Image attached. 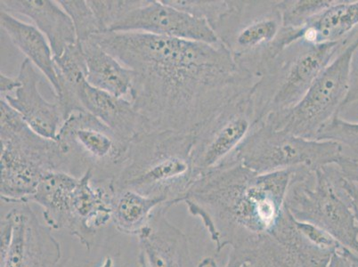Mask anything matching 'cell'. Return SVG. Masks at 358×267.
Listing matches in <instances>:
<instances>
[{
    "label": "cell",
    "mask_w": 358,
    "mask_h": 267,
    "mask_svg": "<svg viewBox=\"0 0 358 267\" xmlns=\"http://www.w3.org/2000/svg\"><path fill=\"white\" fill-rule=\"evenodd\" d=\"M232 155L258 174L337 166L347 157L337 142L301 138L266 122L256 125Z\"/></svg>",
    "instance_id": "7"
},
{
    "label": "cell",
    "mask_w": 358,
    "mask_h": 267,
    "mask_svg": "<svg viewBox=\"0 0 358 267\" xmlns=\"http://www.w3.org/2000/svg\"><path fill=\"white\" fill-rule=\"evenodd\" d=\"M337 166L338 168H340L341 173L343 175V178L348 179V181L353 182V183L358 185L357 158L347 156V157Z\"/></svg>",
    "instance_id": "30"
},
{
    "label": "cell",
    "mask_w": 358,
    "mask_h": 267,
    "mask_svg": "<svg viewBox=\"0 0 358 267\" xmlns=\"http://www.w3.org/2000/svg\"><path fill=\"white\" fill-rule=\"evenodd\" d=\"M334 2V0H282L278 5L282 24L286 29L302 30Z\"/></svg>",
    "instance_id": "25"
},
{
    "label": "cell",
    "mask_w": 358,
    "mask_h": 267,
    "mask_svg": "<svg viewBox=\"0 0 358 267\" xmlns=\"http://www.w3.org/2000/svg\"><path fill=\"white\" fill-rule=\"evenodd\" d=\"M279 1L227 0L226 10L210 25L220 43L256 80L280 52L303 37L282 24Z\"/></svg>",
    "instance_id": "4"
},
{
    "label": "cell",
    "mask_w": 358,
    "mask_h": 267,
    "mask_svg": "<svg viewBox=\"0 0 358 267\" xmlns=\"http://www.w3.org/2000/svg\"><path fill=\"white\" fill-rule=\"evenodd\" d=\"M269 236L281 247L289 267H327L344 247L320 228L295 219L286 208Z\"/></svg>",
    "instance_id": "14"
},
{
    "label": "cell",
    "mask_w": 358,
    "mask_h": 267,
    "mask_svg": "<svg viewBox=\"0 0 358 267\" xmlns=\"http://www.w3.org/2000/svg\"><path fill=\"white\" fill-rule=\"evenodd\" d=\"M355 34L322 44L302 37L280 52L250 89L259 124L294 108Z\"/></svg>",
    "instance_id": "5"
},
{
    "label": "cell",
    "mask_w": 358,
    "mask_h": 267,
    "mask_svg": "<svg viewBox=\"0 0 358 267\" xmlns=\"http://www.w3.org/2000/svg\"><path fill=\"white\" fill-rule=\"evenodd\" d=\"M70 15L76 31L78 43L90 40L93 36L102 34L99 21L87 1L83 0H60L58 1Z\"/></svg>",
    "instance_id": "26"
},
{
    "label": "cell",
    "mask_w": 358,
    "mask_h": 267,
    "mask_svg": "<svg viewBox=\"0 0 358 267\" xmlns=\"http://www.w3.org/2000/svg\"><path fill=\"white\" fill-rule=\"evenodd\" d=\"M14 205L1 220L0 267H58L61 246L51 228L41 222L29 203Z\"/></svg>",
    "instance_id": "11"
},
{
    "label": "cell",
    "mask_w": 358,
    "mask_h": 267,
    "mask_svg": "<svg viewBox=\"0 0 358 267\" xmlns=\"http://www.w3.org/2000/svg\"><path fill=\"white\" fill-rule=\"evenodd\" d=\"M350 260L353 267H358V256L352 252L350 253Z\"/></svg>",
    "instance_id": "35"
},
{
    "label": "cell",
    "mask_w": 358,
    "mask_h": 267,
    "mask_svg": "<svg viewBox=\"0 0 358 267\" xmlns=\"http://www.w3.org/2000/svg\"><path fill=\"white\" fill-rule=\"evenodd\" d=\"M78 99L85 112L95 116L123 141L130 143L148 132L145 120L129 99L96 89L87 80L78 90Z\"/></svg>",
    "instance_id": "18"
},
{
    "label": "cell",
    "mask_w": 358,
    "mask_h": 267,
    "mask_svg": "<svg viewBox=\"0 0 358 267\" xmlns=\"http://www.w3.org/2000/svg\"><path fill=\"white\" fill-rule=\"evenodd\" d=\"M169 208H156L138 237L139 267H196L187 236L168 219Z\"/></svg>",
    "instance_id": "16"
},
{
    "label": "cell",
    "mask_w": 358,
    "mask_h": 267,
    "mask_svg": "<svg viewBox=\"0 0 358 267\" xmlns=\"http://www.w3.org/2000/svg\"><path fill=\"white\" fill-rule=\"evenodd\" d=\"M358 45V28L350 43L312 85L297 106L266 120L276 129L307 139H317L322 129L344 108L352 55Z\"/></svg>",
    "instance_id": "10"
},
{
    "label": "cell",
    "mask_w": 358,
    "mask_h": 267,
    "mask_svg": "<svg viewBox=\"0 0 358 267\" xmlns=\"http://www.w3.org/2000/svg\"><path fill=\"white\" fill-rule=\"evenodd\" d=\"M17 78L21 86L1 99L21 114L32 131L45 138L57 139L64 122L59 103L57 101L51 103L42 96L38 89L40 76L34 65L26 58Z\"/></svg>",
    "instance_id": "17"
},
{
    "label": "cell",
    "mask_w": 358,
    "mask_h": 267,
    "mask_svg": "<svg viewBox=\"0 0 358 267\" xmlns=\"http://www.w3.org/2000/svg\"><path fill=\"white\" fill-rule=\"evenodd\" d=\"M358 102V45L352 55V59L350 63V87H348V93L346 101H345V107L351 103Z\"/></svg>",
    "instance_id": "29"
},
{
    "label": "cell",
    "mask_w": 358,
    "mask_h": 267,
    "mask_svg": "<svg viewBox=\"0 0 358 267\" xmlns=\"http://www.w3.org/2000/svg\"><path fill=\"white\" fill-rule=\"evenodd\" d=\"M80 45L86 62L87 82L96 89L129 100L133 71L92 38Z\"/></svg>",
    "instance_id": "21"
},
{
    "label": "cell",
    "mask_w": 358,
    "mask_h": 267,
    "mask_svg": "<svg viewBox=\"0 0 358 267\" xmlns=\"http://www.w3.org/2000/svg\"><path fill=\"white\" fill-rule=\"evenodd\" d=\"M196 267H220V266L217 265L216 260H215L213 257H208L201 259V261L198 263ZM241 267H250V266L243 265Z\"/></svg>",
    "instance_id": "34"
},
{
    "label": "cell",
    "mask_w": 358,
    "mask_h": 267,
    "mask_svg": "<svg viewBox=\"0 0 358 267\" xmlns=\"http://www.w3.org/2000/svg\"><path fill=\"white\" fill-rule=\"evenodd\" d=\"M107 32L143 34L178 40L220 44L213 28L203 19L179 10L165 0H139L138 6L122 16Z\"/></svg>",
    "instance_id": "13"
},
{
    "label": "cell",
    "mask_w": 358,
    "mask_h": 267,
    "mask_svg": "<svg viewBox=\"0 0 358 267\" xmlns=\"http://www.w3.org/2000/svg\"><path fill=\"white\" fill-rule=\"evenodd\" d=\"M0 189L6 203H30L45 175L55 171L67 173V161L57 142L38 136L29 126L0 139Z\"/></svg>",
    "instance_id": "9"
},
{
    "label": "cell",
    "mask_w": 358,
    "mask_h": 267,
    "mask_svg": "<svg viewBox=\"0 0 358 267\" xmlns=\"http://www.w3.org/2000/svg\"><path fill=\"white\" fill-rule=\"evenodd\" d=\"M55 141L66 159L68 173L80 178L90 169L93 180L100 183H113L129 158L130 143L87 112L71 114Z\"/></svg>",
    "instance_id": "8"
},
{
    "label": "cell",
    "mask_w": 358,
    "mask_h": 267,
    "mask_svg": "<svg viewBox=\"0 0 358 267\" xmlns=\"http://www.w3.org/2000/svg\"><path fill=\"white\" fill-rule=\"evenodd\" d=\"M252 267H280V266L270 265V264H258V265H255Z\"/></svg>",
    "instance_id": "36"
},
{
    "label": "cell",
    "mask_w": 358,
    "mask_h": 267,
    "mask_svg": "<svg viewBox=\"0 0 358 267\" xmlns=\"http://www.w3.org/2000/svg\"><path fill=\"white\" fill-rule=\"evenodd\" d=\"M194 136L174 131L136 136L130 142L124 168L113 181L115 190L158 199L169 208L183 203L199 177L194 164Z\"/></svg>",
    "instance_id": "3"
},
{
    "label": "cell",
    "mask_w": 358,
    "mask_h": 267,
    "mask_svg": "<svg viewBox=\"0 0 358 267\" xmlns=\"http://www.w3.org/2000/svg\"><path fill=\"white\" fill-rule=\"evenodd\" d=\"M79 178L64 171L51 172L42 179L30 201L43 208V217L51 229H67L71 197Z\"/></svg>",
    "instance_id": "22"
},
{
    "label": "cell",
    "mask_w": 358,
    "mask_h": 267,
    "mask_svg": "<svg viewBox=\"0 0 358 267\" xmlns=\"http://www.w3.org/2000/svg\"><path fill=\"white\" fill-rule=\"evenodd\" d=\"M343 187L345 190L347 191L352 203L353 210L358 224V185L353 183V182L348 181V179L343 178Z\"/></svg>",
    "instance_id": "33"
},
{
    "label": "cell",
    "mask_w": 358,
    "mask_h": 267,
    "mask_svg": "<svg viewBox=\"0 0 358 267\" xmlns=\"http://www.w3.org/2000/svg\"><path fill=\"white\" fill-rule=\"evenodd\" d=\"M91 38L133 71L129 100L148 132L196 135L256 81L220 43L143 32H103Z\"/></svg>",
    "instance_id": "1"
},
{
    "label": "cell",
    "mask_w": 358,
    "mask_h": 267,
    "mask_svg": "<svg viewBox=\"0 0 358 267\" xmlns=\"http://www.w3.org/2000/svg\"><path fill=\"white\" fill-rule=\"evenodd\" d=\"M285 208L295 219L320 228L358 256V224L338 166L296 168Z\"/></svg>",
    "instance_id": "6"
},
{
    "label": "cell",
    "mask_w": 358,
    "mask_h": 267,
    "mask_svg": "<svg viewBox=\"0 0 358 267\" xmlns=\"http://www.w3.org/2000/svg\"><path fill=\"white\" fill-rule=\"evenodd\" d=\"M350 250L343 247L334 254L327 267H353L350 260Z\"/></svg>",
    "instance_id": "32"
},
{
    "label": "cell",
    "mask_w": 358,
    "mask_h": 267,
    "mask_svg": "<svg viewBox=\"0 0 358 267\" xmlns=\"http://www.w3.org/2000/svg\"><path fill=\"white\" fill-rule=\"evenodd\" d=\"M20 86L21 83L17 77H9L8 75L1 73V76H0L1 96L15 92Z\"/></svg>",
    "instance_id": "31"
},
{
    "label": "cell",
    "mask_w": 358,
    "mask_h": 267,
    "mask_svg": "<svg viewBox=\"0 0 358 267\" xmlns=\"http://www.w3.org/2000/svg\"><path fill=\"white\" fill-rule=\"evenodd\" d=\"M317 140H331L347 146L358 159V122H348L340 115L329 122L319 133Z\"/></svg>",
    "instance_id": "27"
},
{
    "label": "cell",
    "mask_w": 358,
    "mask_h": 267,
    "mask_svg": "<svg viewBox=\"0 0 358 267\" xmlns=\"http://www.w3.org/2000/svg\"><path fill=\"white\" fill-rule=\"evenodd\" d=\"M115 190L113 182L93 180L92 171L79 178L71 197L67 229L90 250L103 228L112 221Z\"/></svg>",
    "instance_id": "15"
},
{
    "label": "cell",
    "mask_w": 358,
    "mask_h": 267,
    "mask_svg": "<svg viewBox=\"0 0 358 267\" xmlns=\"http://www.w3.org/2000/svg\"><path fill=\"white\" fill-rule=\"evenodd\" d=\"M103 267H113V260L107 259L106 260L105 264H103Z\"/></svg>",
    "instance_id": "37"
},
{
    "label": "cell",
    "mask_w": 358,
    "mask_h": 267,
    "mask_svg": "<svg viewBox=\"0 0 358 267\" xmlns=\"http://www.w3.org/2000/svg\"><path fill=\"white\" fill-rule=\"evenodd\" d=\"M358 28V0H334L333 5L302 29L303 38L314 43L344 40Z\"/></svg>",
    "instance_id": "23"
},
{
    "label": "cell",
    "mask_w": 358,
    "mask_h": 267,
    "mask_svg": "<svg viewBox=\"0 0 358 267\" xmlns=\"http://www.w3.org/2000/svg\"><path fill=\"white\" fill-rule=\"evenodd\" d=\"M162 204L158 199L134 191H115L112 222L120 233L138 236L148 226L156 208Z\"/></svg>",
    "instance_id": "24"
},
{
    "label": "cell",
    "mask_w": 358,
    "mask_h": 267,
    "mask_svg": "<svg viewBox=\"0 0 358 267\" xmlns=\"http://www.w3.org/2000/svg\"><path fill=\"white\" fill-rule=\"evenodd\" d=\"M250 92L224 106L195 135L194 164L198 174L229 159L258 125Z\"/></svg>",
    "instance_id": "12"
},
{
    "label": "cell",
    "mask_w": 358,
    "mask_h": 267,
    "mask_svg": "<svg viewBox=\"0 0 358 267\" xmlns=\"http://www.w3.org/2000/svg\"><path fill=\"white\" fill-rule=\"evenodd\" d=\"M139 0L136 1H87L95 14L100 25L101 31L107 32L123 15L138 6Z\"/></svg>",
    "instance_id": "28"
},
{
    "label": "cell",
    "mask_w": 358,
    "mask_h": 267,
    "mask_svg": "<svg viewBox=\"0 0 358 267\" xmlns=\"http://www.w3.org/2000/svg\"><path fill=\"white\" fill-rule=\"evenodd\" d=\"M1 28L26 59L31 61L45 75L53 87L55 99L60 94L59 81L55 71L53 51L44 34L34 24L19 20L9 13L1 10Z\"/></svg>",
    "instance_id": "20"
},
{
    "label": "cell",
    "mask_w": 358,
    "mask_h": 267,
    "mask_svg": "<svg viewBox=\"0 0 358 267\" xmlns=\"http://www.w3.org/2000/svg\"><path fill=\"white\" fill-rule=\"evenodd\" d=\"M295 169L258 174L231 155L199 175L183 203L201 221L217 254L227 247L239 252L275 229Z\"/></svg>",
    "instance_id": "2"
},
{
    "label": "cell",
    "mask_w": 358,
    "mask_h": 267,
    "mask_svg": "<svg viewBox=\"0 0 358 267\" xmlns=\"http://www.w3.org/2000/svg\"><path fill=\"white\" fill-rule=\"evenodd\" d=\"M1 10L27 16L50 43L54 57H60L71 45L78 43L70 15L58 1L50 0H3Z\"/></svg>",
    "instance_id": "19"
}]
</instances>
